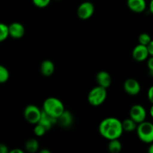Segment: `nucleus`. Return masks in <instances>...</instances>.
Returning a JSON list of instances; mask_svg holds the SVG:
<instances>
[{
	"mask_svg": "<svg viewBox=\"0 0 153 153\" xmlns=\"http://www.w3.org/2000/svg\"><path fill=\"white\" fill-rule=\"evenodd\" d=\"M107 98V89L103 87H94L90 91L88 95V101L94 107H97L104 103Z\"/></svg>",
	"mask_w": 153,
	"mask_h": 153,
	"instance_id": "obj_3",
	"label": "nucleus"
},
{
	"mask_svg": "<svg viewBox=\"0 0 153 153\" xmlns=\"http://www.w3.org/2000/svg\"><path fill=\"white\" fill-rule=\"evenodd\" d=\"M95 7L91 1H84L81 3L77 8V16L82 20L90 19L94 13Z\"/></svg>",
	"mask_w": 153,
	"mask_h": 153,
	"instance_id": "obj_6",
	"label": "nucleus"
},
{
	"mask_svg": "<svg viewBox=\"0 0 153 153\" xmlns=\"http://www.w3.org/2000/svg\"><path fill=\"white\" fill-rule=\"evenodd\" d=\"M149 11L153 15V0H151L149 2Z\"/></svg>",
	"mask_w": 153,
	"mask_h": 153,
	"instance_id": "obj_29",
	"label": "nucleus"
},
{
	"mask_svg": "<svg viewBox=\"0 0 153 153\" xmlns=\"http://www.w3.org/2000/svg\"><path fill=\"white\" fill-rule=\"evenodd\" d=\"M149 114H150L151 117L153 119V104L152 105V106L150 107V109H149Z\"/></svg>",
	"mask_w": 153,
	"mask_h": 153,
	"instance_id": "obj_32",
	"label": "nucleus"
},
{
	"mask_svg": "<svg viewBox=\"0 0 153 153\" xmlns=\"http://www.w3.org/2000/svg\"><path fill=\"white\" fill-rule=\"evenodd\" d=\"M147 67L149 73L153 75V56H150V58L147 59Z\"/></svg>",
	"mask_w": 153,
	"mask_h": 153,
	"instance_id": "obj_24",
	"label": "nucleus"
},
{
	"mask_svg": "<svg viewBox=\"0 0 153 153\" xmlns=\"http://www.w3.org/2000/svg\"><path fill=\"white\" fill-rule=\"evenodd\" d=\"M10 77V73L8 70L4 66L0 67V83H5L8 81Z\"/></svg>",
	"mask_w": 153,
	"mask_h": 153,
	"instance_id": "obj_20",
	"label": "nucleus"
},
{
	"mask_svg": "<svg viewBox=\"0 0 153 153\" xmlns=\"http://www.w3.org/2000/svg\"><path fill=\"white\" fill-rule=\"evenodd\" d=\"M136 131L142 142L149 144L153 142V123L151 122L145 120L139 123Z\"/></svg>",
	"mask_w": 153,
	"mask_h": 153,
	"instance_id": "obj_4",
	"label": "nucleus"
},
{
	"mask_svg": "<svg viewBox=\"0 0 153 153\" xmlns=\"http://www.w3.org/2000/svg\"><path fill=\"white\" fill-rule=\"evenodd\" d=\"M108 151L111 153H119L122 149V143L120 141L119 139H114L109 140L108 144Z\"/></svg>",
	"mask_w": 153,
	"mask_h": 153,
	"instance_id": "obj_18",
	"label": "nucleus"
},
{
	"mask_svg": "<svg viewBox=\"0 0 153 153\" xmlns=\"http://www.w3.org/2000/svg\"><path fill=\"white\" fill-rule=\"evenodd\" d=\"M9 36H10L9 25L4 23L0 24V41H4Z\"/></svg>",
	"mask_w": 153,
	"mask_h": 153,
	"instance_id": "obj_19",
	"label": "nucleus"
},
{
	"mask_svg": "<svg viewBox=\"0 0 153 153\" xmlns=\"http://www.w3.org/2000/svg\"><path fill=\"white\" fill-rule=\"evenodd\" d=\"M96 80H97V84L100 86L103 87L105 88H108L111 86L112 82V79L111 75L108 72L100 71L96 76Z\"/></svg>",
	"mask_w": 153,
	"mask_h": 153,
	"instance_id": "obj_11",
	"label": "nucleus"
},
{
	"mask_svg": "<svg viewBox=\"0 0 153 153\" xmlns=\"http://www.w3.org/2000/svg\"><path fill=\"white\" fill-rule=\"evenodd\" d=\"M127 5L132 12L140 13L146 10V0H127Z\"/></svg>",
	"mask_w": 153,
	"mask_h": 153,
	"instance_id": "obj_12",
	"label": "nucleus"
},
{
	"mask_svg": "<svg viewBox=\"0 0 153 153\" xmlns=\"http://www.w3.org/2000/svg\"><path fill=\"white\" fill-rule=\"evenodd\" d=\"M147 97L149 101L153 104V85L149 88L147 92Z\"/></svg>",
	"mask_w": 153,
	"mask_h": 153,
	"instance_id": "obj_25",
	"label": "nucleus"
},
{
	"mask_svg": "<svg viewBox=\"0 0 153 153\" xmlns=\"http://www.w3.org/2000/svg\"><path fill=\"white\" fill-rule=\"evenodd\" d=\"M152 41L150 35L147 33H141L138 37V42L140 44L148 46L149 43Z\"/></svg>",
	"mask_w": 153,
	"mask_h": 153,
	"instance_id": "obj_21",
	"label": "nucleus"
},
{
	"mask_svg": "<svg viewBox=\"0 0 153 153\" xmlns=\"http://www.w3.org/2000/svg\"><path fill=\"white\" fill-rule=\"evenodd\" d=\"M51 0H32V2L34 6L40 8L47 7L50 3Z\"/></svg>",
	"mask_w": 153,
	"mask_h": 153,
	"instance_id": "obj_23",
	"label": "nucleus"
},
{
	"mask_svg": "<svg viewBox=\"0 0 153 153\" xmlns=\"http://www.w3.org/2000/svg\"><path fill=\"white\" fill-rule=\"evenodd\" d=\"M40 73L46 77L51 76L55 72V64L50 60H45L41 63L40 67Z\"/></svg>",
	"mask_w": 153,
	"mask_h": 153,
	"instance_id": "obj_15",
	"label": "nucleus"
},
{
	"mask_svg": "<svg viewBox=\"0 0 153 153\" xmlns=\"http://www.w3.org/2000/svg\"><path fill=\"white\" fill-rule=\"evenodd\" d=\"M24 118L30 124L36 125L40 121L42 111L35 105H28L24 109Z\"/></svg>",
	"mask_w": 153,
	"mask_h": 153,
	"instance_id": "obj_5",
	"label": "nucleus"
},
{
	"mask_svg": "<svg viewBox=\"0 0 153 153\" xmlns=\"http://www.w3.org/2000/svg\"><path fill=\"white\" fill-rule=\"evenodd\" d=\"M10 153H23V151L20 149H13L10 151Z\"/></svg>",
	"mask_w": 153,
	"mask_h": 153,
	"instance_id": "obj_28",
	"label": "nucleus"
},
{
	"mask_svg": "<svg viewBox=\"0 0 153 153\" xmlns=\"http://www.w3.org/2000/svg\"><path fill=\"white\" fill-rule=\"evenodd\" d=\"M122 123L124 131H126V132H131V131H135L138 126V124L135 121H134L130 117L124 120Z\"/></svg>",
	"mask_w": 153,
	"mask_h": 153,
	"instance_id": "obj_16",
	"label": "nucleus"
},
{
	"mask_svg": "<svg viewBox=\"0 0 153 153\" xmlns=\"http://www.w3.org/2000/svg\"><path fill=\"white\" fill-rule=\"evenodd\" d=\"M73 123V116L71 112L65 110L62 114L58 118V123L63 128H69Z\"/></svg>",
	"mask_w": 153,
	"mask_h": 153,
	"instance_id": "obj_13",
	"label": "nucleus"
},
{
	"mask_svg": "<svg viewBox=\"0 0 153 153\" xmlns=\"http://www.w3.org/2000/svg\"><path fill=\"white\" fill-rule=\"evenodd\" d=\"M10 36L14 39H20L25 34V28L20 22H14L9 25Z\"/></svg>",
	"mask_w": 153,
	"mask_h": 153,
	"instance_id": "obj_10",
	"label": "nucleus"
},
{
	"mask_svg": "<svg viewBox=\"0 0 153 153\" xmlns=\"http://www.w3.org/2000/svg\"><path fill=\"white\" fill-rule=\"evenodd\" d=\"M148 152L149 153H153V142L150 143V146L148 148Z\"/></svg>",
	"mask_w": 153,
	"mask_h": 153,
	"instance_id": "obj_30",
	"label": "nucleus"
},
{
	"mask_svg": "<svg viewBox=\"0 0 153 153\" xmlns=\"http://www.w3.org/2000/svg\"><path fill=\"white\" fill-rule=\"evenodd\" d=\"M40 145H39L37 140L34 138H30L25 142V149L28 152L34 153L39 149Z\"/></svg>",
	"mask_w": 153,
	"mask_h": 153,
	"instance_id": "obj_17",
	"label": "nucleus"
},
{
	"mask_svg": "<svg viewBox=\"0 0 153 153\" xmlns=\"http://www.w3.org/2000/svg\"><path fill=\"white\" fill-rule=\"evenodd\" d=\"M46 131H47V130L43 126L39 123L36 124L34 128V133L37 137H42V136L44 135Z\"/></svg>",
	"mask_w": 153,
	"mask_h": 153,
	"instance_id": "obj_22",
	"label": "nucleus"
},
{
	"mask_svg": "<svg viewBox=\"0 0 153 153\" xmlns=\"http://www.w3.org/2000/svg\"><path fill=\"white\" fill-rule=\"evenodd\" d=\"M123 89L130 96H136L140 92V85L134 79H128L124 82Z\"/></svg>",
	"mask_w": 153,
	"mask_h": 153,
	"instance_id": "obj_9",
	"label": "nucleus"
},
{
	"mask_svg": "<svg viewBox=\"0 0 153 153\" xmlns=\"http://www.w3.org/2000/svg\"><path fill=\"white\" fill-rule=\"evenodd\" d=\"M123 131L122 122L116 117L105 118L101 121L99 126L100 135L108 140L119 139Z\"/></svg>",
	"mask_w": 153,
	"mask_h": 153,
	"instance_id": "obj_1",
	"label": "nucleus"
},
{
	"mask_svg": "<svg viewBox=\"0 0 153 153\" xmlns=\"http://www.w3.org/2000/svg\"><path fill=\"white\" fill-rule=\"evenodd\" d=\"M56 1H60V0H56Z\"/></svg>",
	"mask_w": 153,
	"mask_h": 153,
	"instance_id": "obj_33",
	"label": "nucleus"
},
{
	"mask_svg": "<svg viewBox=\"0 0 153 153\" xmlns=\"http://www.w3.org/2000/svg\"><path fill=\"white\" fill-rule=\"evenodd\" d=\"M0 152L1 153H8V152H10V151H9L8 147H7L5 144H3V143H1V144H0Z\"/></svg>",
	"mask_w": 153,
	"mask_h": 153,
	"instance_id": "obj_26",
	"label": "nucleus"
},
{
	"mask_svg": "<svg viewBox=\"0 0 153 153\" xmlns=\"http://www.w3.org/2000/svg\"><path fill=\"white\" fill-rule=\"evenodd\" d=\"M129 117L135 121L137 124L146 120V111L143 105L140 104L134 105L130 108Z\"/></svg>",
	"mask_w": 153,
	"mask_h": 153,
	"instance_id": "obj_7",
	"label": "nucleus"
},
{
	"mask_svg": "<svg viewBox=\"0 0 153 153\" xmlns=\"http://www.w3.org/2000/svg\"><path fill=\"white\" fill-rule=\"evenodd\" d=\"M43 111L52 117L58 120V118L65 111V108L59 99L49 97L43 102Z\"/></svg>",
	"mask_w": 153,
	"mask_h": 153,
	"instance_id": "obj_2",
	"label": "nucleus"
},
{
	"mask_svg": "<svg viewBox=\"0 0 153 153\" xmlns=\"http://www.w3.org/2000/svg\"><path fill=\"white\" fill-rule=\"evenodd\" d=\"M149 56L150 55H149L147 46L139 43L133 49L132 57L136 61H138V62L144 61L149 58Z\"/></svg>",
	"mask_w": 153,
	"mask_h": 153,
	"instance_id": "obj_8",
	"label": "nucleus"
},
{
	"mask_svg": "<svg viewBox=\"0 0 153 153\" xmlns=\"http://www.w3.org/2000/svg\"><path fill=\"white\" fill-rule=\"evenodd\" d=\"M148 50H149V53L150 56H153V40L149 43V45L147 46Z\"/></svg>",
	"mask_w": 153,
	"mask_h": 153,
	"instance_id": "obj_27",
	"label": "nucleus"
},
{
	"mask_svg": "<svg viewBox=\"0 0 153 153\" xmlns=\"http://www.w3.org/2000/svg\"><path fill=\"white\" fill-rule=\"evenodd\" d=\"M50 150L47 149H43L40 151V153H50Z\"/></svg>",
	"mask_w": 153,
	"mask_h": 153,
	"instance_id": "obj_31",
	"label": "nucleus"
},
{
	"mask_svg": "<svg viewBox=\"0 0 153 153\" xmlns=\"http://www.w3.org/2000/svg\"><path fill=\"white\" fill-rule=\"evenodd\" d=\"M38 123L43 126L47 131H49L55 124L58 123V120L52 117L49 115H48L46 112L42 111L41 117H40V120Z\"/></svg>",
	"mask_w": 153,
	"mask_h": 153,
	"instance_id": "obj_14",
	"label": "nucleus"
}]
</instances>
